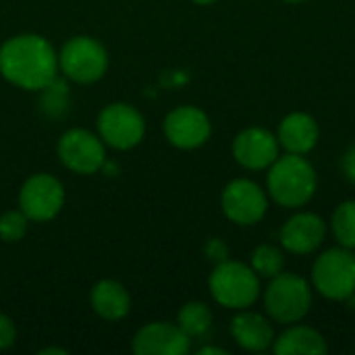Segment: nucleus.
Returning <instances> with one entry per match:
<instances>
[{
    "label": "nucleus",
    "mask_w": 355,
    "mask_h": 355,
    "mask_svg": "<svg viewBox=\"0 0 355 355\" xmlns=\"http://www.w3.org/2000/svg\"><path fill=\"white\" fill-rule=\"evenodd\" d=\"M349 304H352V308H354V310H355V293H354V295H352V297H349Z\"/></svg>",
    "instance_id": "c756f323"
},
{
    "label": "nucleus",
    "mask_w": 355,
    "mask_h": 355,
    "mask_svg": "<svg viewBox=\"0 0 355 355\" xmlns=\"http://www.w3.org/2000/svg\"><path fill=\"white\" fill-rule=\"evenodd\" d=\"M208 287L214 302L223 308L248 310L260 295V277L248 264L225 260L214 266Z\"/></svg>",
    "instance_id": "7ed1b4c3"
},
{
    "label": "nucleus",
    "mask_w": 355,
    "mask_h": 355,
    "mask_svg": "<svg viewBox=\"0 0 355 355\" xmlns=\"http://www.w3.org/2000/svg\"><path fill=\"white\" fill-rule=\"evenodd\" d=\"M327 237L324 220L314 212H300L291 216L281 229V243L287 252L295 256H306L316 252Z\"/></svg>",
    "instance_id": "4468645a"
},
{
    "label": "nucleus",
    "mask_w": 355,
    "mask_h": 355,
    "mask_svg": "<svg viewBox=\"0 0 355 355\" xmlns=\"http://www.w3.org/2000/svg\"><path fill=\"white\" fill-rule=\"evenodd\" d=\"M29 218L19 210H8L0 216V239L4 243H17L27 235Z\"/></svg>",
    "instance_id": "4be33fe9"
},
{
    "label": "nucleus",
    "mask_w": 355,
    "mask_h": 355,
    "mask_svg": "<svg viewBox=\"0 0 355 355\" xmlns=\"http://www.w3.org/2000/svg\"><path fill=\"white\" fill-rule=\"evenodd\" d=\"M314 289L333 302L349 300L355 293V254L349 248H333L320 254L312 268Z\"/></svg>",
    "instance_id": "39448f33"
},
{
    "label": "nucleus",
    "mask_w": 355,
    "mask_h": 355,
    "mask_svg": "<svg viewBox=\"0 0 355 355\" xmlns=\"http://www.w3.org/2000/svg\"><path fill=\"white\" fill-rule=\"evenodd\" d=\"M89 302H92L94 312L108 322L123 320L131 310V297L127 289L112 279H104L96 283L92 289Z\"/></svg>",
    "instance_id": "f3484780"
},
{
    "label": "nucleus",
    "mask_w": 355,
    "mask_h": 355,
    "mask_svg": "<svg viewBox=\"0 0 355 355\" xmlns=\"http://www.w3.org/2000/svg\"><path fill=\"white\" fill-rule=\"evenodd\" d=\"M341 166H343V173H345V177L352 181L355 185V144L345 152V156H343V162H341Z\"/></svg>",
    "instance_id": "a878e982"
},
{
    "label": "nucleus",
    "mask_w": 355,
    "mask_h": 355,
    "mask_svg": "<svg viewBox=\"0 0 355 355\" xmlns=\"http://www.w3.org/2000/svg\"><path fill=\"white\" fill-rule=\"evenodd\" d=\"M58 69L75 83H94L108 69V52L96 37L75 35L60 48Z\"/></svg>",
    "instance_id": "423d86ee"
},
{
    "label": "nucleus",
    "mask_w": 355,
    "mask_h": 355,
    "mask_svg": "<svg viewBox=\"0 0 355 355\" xmlns=\"http://www.w3.org/2000/svg\"><path fill=\"white\" fill-rule=\"evenodd\" d=\"M200 355H208V354H216V355H227V349H223V347H212V345H208V347H202Z\"/></svg>",
    "instance_id": "bb28decb"
},
{
    "label": "nucleus",
    "mask_w": 355,
    "mask_h": 355,
    "mask_svg": "<svg viewBox=\"0 0 355 355\" xmlns=\"http://www.w3.org/2000/svg\"><path fill=\"white\" fill-rule=\"evenodd\" d=\"M268 196L283 208H300L308 204L316 191V171L304 154L279 156L268 166Z\"/></svg>",
    "instance_id": "f03ea898"
},
{
    "label": "nucleus",
    "mask_w": 355,
    "mask_h": 355,
    "mask_svg": "<svg viewBox=\"0 0 355 355\" xmlns=\"http://www.w3.org/2000/svg\"><path fill=\"white\" fill-rule=\"evenodd\" d=\"M0 73L21 89L42 92L58 75V54L37 33L12 35L0 46Z\"/></svg>",
    "instance_id": "f257e3e1"
},
{
    "label": "nucleus",
    "mask_w": 355,
    "mask_h": 355,
    "mask_svg": "<svg viewBox=\"0 0 355 355\" xmlns=\"http://www.w3.org/2000/svg\"><path fill=\"white\" fill-rule=\"evenodd\" d=\"M318 135L320 129L314 116H310L308 112H291L281 121L277 139L279 146H283L291 154H308L310 150H314Z\"/></svg>",
    "instance_id": "dca6fc26"
},
{
    "label": "nucleus",
    "mask_w": 355,
    "mask_h": 355,
    "mask_svg": "<svg viewBox=\"0 0 355 355\" xmlns=\"http://www.w3.org/2000/svg\"><path fill=\"white\" fill-rule=\"evenodd\" d=\"M212 133L210 119L196 106H179L164 119V135L179 150H196L208 141Z\"/></svg>",
    "instance_id": "9b49d317"
},
{
    "label": "nucleus",
    "mask_w": 355,
    "mask_h": 355,
    "mask_svg": "<svg viewBox=\"0 0 355 355\" xmlns=\"http://www.w3.org/2000/svg\"><path fill=\"white\" fill-rule=\"evenodd\" d=\"M42 106L46 108V112H50V114H60V112H64V106H67V89H64V85L58 81V79H54L50 85H46L44 89H42Z\"/></svg>",
    "instance_id": "5701e85b"
},
{
    "label": "nucleus",
    "mask_w": 355,
    "mask_h": 355,
    "mask_svg": "<svg viewBox=\"0 0 355 355\" xmlns=\"http://www.w3.org/2000/svg\"><path fill=\"white\" fill-rule=\"evenodd\" d=\"M98 133L114 150H131L146 135V121L137 108L125 102H112L98 114Z\"/></svg>",
    "instance_id": "0eeeda50"
},
{
    "label": "nucleus",
    "mask_w": 355,
    "mask_h": 355,
    "mask_svg": "<svg viewBox=\"0 0 355 355\" xmlns=\"http://www.w3.org/2000/svg\"><path fill=\"white\" fill-rule=\"evenodd\" d=\"M333 233L343 248H355V200L343 202L333 214Z\"/></svg>",
    "instance_id": "412c9836"
},
{
    "label": "nucleus",
    "mask_w": 355,
    "mask_h": 355,
    "mask_svg": "<svg viewBox=\"0 0 355 355\" xmlns=\"http://www.w3.org/2000/svg\"><path fill=\"white\" fill-rule=\"evenodd\" d=\"M285 2H302V0H285Z\"/></svg>",
    "instance_id": "7c9ffc66"
},
{
    "label": "nucleus",
    "mask_w": 355,
    "mask_h": 355,
    "mask_svg": "<svg viewBox=\"0 0 355 355\" xmlns=\"http://www.w3.org/2000/svg\"><path fill=\"white\" fill-rule=\"evenodd\" d=\"M283 266H285V258H283V252L275 245H258L254 252H252V268L258 277H264V279H272L277 277L279 272H283Z\"/></svg>",
    "instance_id": "aec40b11"
},
{
    "label": "nucleus",
    "mask_w": 355,
    "mask_h": 355,
    "mask_svg": "<svg viewBox=\"0 0 355 355\" xmlns=\"http://www.w3.org/2000/svg\"><path fill=\"white\" fill-rule=\"evenodd\" d=\"M64 206L62 183L46 173L29 177L19 191V208L33 223L52 220Z\"/></svg>",
    "instance_id": "1a4fd4ad"
},
{
    "label": "nucleus",
    "mask_w": 355,
    "mask_h": 355,
    "mask_svg": "<svg viewBox=\"0 0 355 355\" xmlns=\"http://www.w3.org/2000/svg\"><path fill=\"white\" fill-rule=\"evenodd\" d=\"M264 306L275 322H300L312 308V289L304 277L293 272H279L266 287Z\"/></svg>",
    "instance_id": "20e7f679"
},
{
    "label": "nucleus",
    "mask_w": 355,
    "mask_h": 355,
    "mask_svg": "<svg viewBox=\"0 0 355 355\" xmlns=\"http://www.w3.org/2000/svg\"><path fill=\"white\" fill-rule=\"evenodd\" d=\"M196 4H200V6H208V4H214L216 0H193Z\"/></svg>",
    "instance_id": "c85d7f7f"
},
{
    "label": "nucleus",
    "mask_w": 355,
    "mask_h": 355,
    "mask_svg": "<svg viewBox=\"0 0 355 355\" xmlns=\"http://www.w3.org/2000/svg\"><path fill=\"white\" fill-rule=\"evenodd\" d=\"M227 245L220 241V239H210L208 241V245H206V256L212 260V262H225L227 260Z\"/></svg>",
    "instance_id": "393cba45"
},
{
    "label": "nucleus",
    "mask_w": 355,
    "mask_h": 355,
    "mask_svg": "<svg viewBox=\"0 0 355 355\" xmlns=\"http://www.w3.org/2000/svg\"><path fill=\"white\" fill-rule=\"evenodd\" d=\"M50 354L67 355L69 352H67V349H56V347H46V349H42V352H40V355H50Z\"/></svg>",
    "instance_id": "cd10ccee"
},
{
    "label": "nucleus",
    "mask_w": 355,
    "mask_h": 355,
    "mask_svg": "<svg viewBox=\"0 0 355 355\" xmlns=\"http://www.w3.org/2000/svg\"><path fill=\"white\" fill-rule=\"evenodd\" d=\"M15 341H17V327L6 314L0 312V352L10 349Z\"/></svg>",
    "instance_id": "b1692460"
},
{
    "label": "nucleus",
    "mask_w": 355,
    "mask_h": 355,
    "mask_svg": "<svg viewBox=\"0 0 355 355\" xmlns=\"http://www.w3.org/2000/svg\"><path fill=\"white\" fill-rule=\"evenodd\" d=\"M58 158L62 166L77 175H94L106 164V148L100 135L87 129H69L58 139Z\"/></svg>",
    "instance_id": "6e6552de"
},
{
    "label": "nucleus",
    "mask_w": 355,
    "mask_h": 355,
    "mask_svg": "<svg viewBox=\"0 0 355 355\" xmlns=\"http://www.w3.org/2000/svg\"><path fill=\"white\" fill-rule=\"evenodd\" d=\"M272 349L277 355H322L327 354L324 337L312 327H291L275 343Z\"/></svg>",
    "instance_id": "a211bd4d"
},
{
    "label": "nucleus",
    "mask_w": 355,
    "mask_h": 355,
    "mask_svg": "<svg viewBox=\"0 0 355 355\" xmlns=\"http://www.w3.org/2000/svg\"><path fill=\"white\" fill-rule=\"evenodd\" d=\"M233 156L237 164L248 171L268 168L279 158V139L264 127H248L237 133L233 141Z\"/></svg>",
    "instance_id": "f8f14e48"
},
{
    "label": "nucleus",
    "mask_w": 355,
    "mask_h": 355,
    "mask_svg": "<svg viewBox=\"0 0 355 355\" xmlns=\"http://www.w3.org/2000/svg\"><path fill=\"white\" fill-rule=\"evenodd\" d=\"M220 206L231 223L252 227L264 218L268 210V198L258 183L250 179H235L225 187Z\"/></svg>",
    "instance_id": "9d476101"
},
{
    "label": "nucleus",
    "mask_w": 355,
    "mask_h": 355,
    "mask_svg": "<svg viewBox=\"0 0 355 355\" xmlns=\"http://www.w3.org/2000/svg\"><path fill=\"white\" fill-rule=\"evenodd\" d=\"M231 335L245 352H266L275 343L270 320L256 312H241L231 320Z\"/></svg>",
    "instance_id": "2eb2a0df"
},
{
    "label": "nucleus",
    "mask_w": 355,
    "mask_h": 355,
    "mask_svg": "<svg viewBox=\"0 0 355 355\" xmlns=\"http://www.w3.org/2000/svg\"><path fill=\"white\" fill-rule=\"evenodd\" d=\"M191 339L173 322H152L137 331L133 339V354L137 355H185Z\"/></svg>",
    "instance_id": "ddd939ff"
},
{
    "label": "nucleus",
    "mask_w": 355,
    "mask_h": 355,
    "mask_svg": "<svg viewBox=\"0 0 355 355\" xmlns=\"http://www.w3.org/2000/svg\"><path fill=\"white\" fill-rule=\"evenodd\" d=\"M177 324L189 339L206 337L212 329V310L204 302H189L179 310Z\"/></svg>",
    "instance_id": "6ab92c4d"
}]
</instances>
